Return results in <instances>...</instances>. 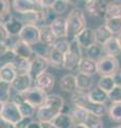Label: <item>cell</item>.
I'll use <instances>...</instances> for the list:
<instances>
[{"label":"cell","instance_id":"1","mask_svg":"<svg viewBox=\"0 0 121 128\" xmlns=\"http://www.w3.org/2000/svg\"><path fill=\"white\" fill-rule=\"evenodd\" d=\"M64 107H65V100L62 96L58 94H49L45 105L36 110L35 115L39 123L52 122L55 116L63 112Z\"/></svg>","mask_w":121,"mask_h":128},{"label":"cell","instance_id":"2","mask_svg":"<svg viewBox=\"0 0 121 128\" xmlns=\"http://www.w3.org/2000/svg\"><path fill=\"white\" fill-rule=\"evenodd\" d=\"M67 34L66 40L68 42L73 41L75 38L86 28V17L82 9H72L66 18Z\"/></svg>","mask_w":121,"mask_h":128},{"label":"cell","instance_id":"3","mask_svg":"<svg viewBox=\"0 0 121 128\" xmlns=\"http://www.w3.org/2000/svg\"><path fill=\"white\" fill-rule=\"evenodd\" d=\"M71 102L75 107L83 108L88 113H91L99 118L103 116L107 111L105 105H98V104L92 102L86 92L76 91L75 93L71 95Z\"/></svg>","mask_w":121,"mask_h":128},{"label":"cell","instance_id":"4","mask_svg":"<svg viewBox=\"0 0 121 128\" xmlns=\"http://www.w3.org/2000/svg\"><path fill=\"white\" fill-rule=\"evenodd\" d=\"M83 58L82 48L79 43L73 40L69 42V50L64 54V68L74 72L78 70L80 61Z\"/></svg>","mask_w":121,"mask_h":128},{"label":"cell","instance_id":"5","mask_svg":"<svg viewBox=\"0 0 121 128\" xmlns=\"http://www.w3.org/2000/svg\"><path fill=\"white\" fill-rule=\"evenodd\" d=\"M97 68L101 77H107V76H114L119 70V61L116 57L112 56H104L97 62Z\"/></svg>","mask_w":121,"mask_h":128},{"label":"cell","instance_id":"6","mask_svg":"<svg viewBox=\"0 0 121 128\" xmlns=\"http://www.w3.org/2000/svg\"><path fill=\"white\" fill-rule=\"evenodd\" d=\"M21 96L26 102H28L29 105H31L32 107L37 110L38 108L43 107L45 105L47 97H48V94L45 93L44 91L39 90L38 88H36L34 86L30 88L28 91H26L25 93H22Z\"/></svg>","mask_w":121,"mask_h":128},{"label":"cell","instance_id":"7","mask_svg":"<svg viewBox=\"0 0 121 128\" xmlns=\"http://www.w3.org/2000/svg\"><path fill=\"white\" fill-rule=\"evenodd\" d=\"M12 9L18 15H23L31 12H42L43 6L39 0H14L11 1Z\"/></svg>","mask_w":121,"mask_h":128},{"label":"cell","instance_id":"8","mask_svg":"<svg viewBox=\"0 0 121 128\" xmlns=\"http://www.w3.org/2000/svg\"><path fill=\"white\" fill-rule=\"evenodd\" d=\"M49 62L46 58L42 56L35 54L32 57V59L29 61V68H28V74L30 75L32 80H34L43 73H46L48 67H49Z\"/></svg>","mask_w":121,"mask_h":128},{"label":"cell","instance_id":"9","mask_svg":"<svg viewBox=\"0 0 121 128\" xmlns=\"http://www.w3.org/2000/svg\"><path fill=\"white\" fill-rule=\"evenodd\" d=\"M0 118L4 123H6L7 125L16 126L22 120V116L20 114L17 106L14 102H9L3 106V110L1 115H0Z\"/></svg>","mask_w":121,"mask_h":128},{"label":"cell","instance_id":"10","mask_svg":"<svg viewBox=\"0 0 121 128\" xmlns=\"http://www.w3.org/2000/svg\"><path fill=\"white\" fill-rule=\"evenodd\" d=\"M18 40L30 46L39 43V27L35 25H25L18 35Z\"/></svg>","mask_w":121,"mask_h":128},{"label":"cell","instance_id":"11","mask_svg":"<svg viewBox=\"0 0 121 128\" xmlns=\"http://www.w3.org/2000/svg\"><path fill=\"white\" fill-rule=\"evenodd\" d=\"M32 83H33V80H32V78L30 77V75L28 73L18 74L17 77L15 78V80L11 83V88L16 93L22 94L26 91L29 90L30 88L33 86Z\"/></svg>","mask_w":121,"mask_h":128},{"label":"cell","instance_id":"12","mask_svg":"<svg viewBox=\"0 0 121 128\" xmlns=\"http://www.w3.org/2000/svg\"><path fill=\"white\" fill-rule=\"evenodd\" d=\"M11 49L15 54L16 57L28 60V61H30L32 59V57L34 56V50H33V48H32V46L28 45V44L23 43L21 41H19V40L15 41L13 44H12Z\"/></svg>","mask_w":121,"mask_h":128},{"label":"cell","instance_id":"13","mask_svg":"<svg viewBox=\"0 0 121 128\" xmlns=\"http://www.w3.org/2000/svg\"><path fill=\"white\" fill-rule=\"evenodd\" d=\"M11 102H14L15 105L17 106L18 110H19V112H20V114H21L22 118H33V115L36 113V109L23 100L21 94L16 93L15 96L13 97V99H12Z\"/></svg>","mask_w":121,"mask_h":128},{"label":"cell","instance_id":"14","mask_svg":"<svg viewBox=\"0 0 121 128\" xmlns=\"http://www.w3.org/2000/svg\"><path fill=\"white\" fill-rule=\"evenodd\" d=\"M2 25L5 28L10 36H18L20 31L22 30L23 26H25V24L20 20L17 16L12 14L4 22H2Z\"/></svg>","mask_w":121,"mask_h":128},{"label":"cell","instance_id":"15","mask_svg":"<svg viewBox=\"0 0 121 128\" xmlns=\"http://www.w3.org/2000/svg\"><path fill=\"white\" fill-rule=\"evenodd\" d=\"M34 81H35V86L38 88L39 90L44 91L45 93L50 92L52 89H53V86L55 84L54 76L52 74H50V73H48V72L39 75Z\"/></svg>","mask_w":121,"mask_h":128},{"label":"cell","instance_id":"16","mask_svg":"<svg viewBox=\"0 0 121 128\" xmlns=\"http://www.w3.org/2000/svg\"><path fill=\"white\" fill-rule=\"evenodd\" d=\"M75 41L79 43V45L81 46V48H84V49H87L90 46L95 45L96 43V36H95V30L91 29V28H85L81 33L75 38Z\"/></svg>","mask_w":121,"mask_h":128},{"label":"cell","instance_id":"17","mask_svg":"<svg viewBox=\"0 0 121 128\" xmlns=\"http://www.w3.org/2000/svg\"><path fill=\"white\" fill-rule=\"evenodd\" d=\"M107 1H99V0H88L85 2V10L90 16H103L107 8Z\"/></svg>","mask_w":121,"mask_h":128},{"label":"cell","instance_id":"18","mask_svg":"<svg viewBox=\"0 0 121 128\" xmlns=\"http://www.w3.org/2000/svg\"><path fill=\"white\" fill-rule=\"evenodd\" d=\"M50 28L53 34L56 36L58 40H64L66 38V34H67V25H66V18L62 17H55L52 22L50 24Z\"/></svg>","mask_w":121,"mask_h":128},{"label":"cell","instance_id":"19","mask_svg":"<svg viewBox=\"0 0 121 128\" xmlns=\"http://www.w3.org/2000/svg\"><path fill=\"white\" fill-rule=\"evenodd\" d=\"M56 42H58V38L53 34L49 25L39 27V43L48 47H52Z\"/></svg>","mask_w":121,"mask_h":128},{"label":"cell","instance_id":"20","mask_svg":"<svg viewBox=\"0 0 121 128\" xmlns=\"http://www.w3.org/2000/svg\"><path fill=\"white\" fill-rule=\"evenodd\" d=\"M60 88L64 92H68V93H72V94L75 93L78 91L75 76L72 74L64 75L60 80Z\"/></svg>","mask_w":121,"mask_h":128},{"label":"cell","instance_id":"21","mask_svg":"<svg viewBox=\"0 0 121 128\" xmlns=\"http://www.w3.org/2000/svg\"><path fill=\"white\" fill-rule=\"evenodd\" d=\"M47 60L49 62V65L55 67V68H63L64 67V54L53 46L49 48Z\"/></svg>","mask_w":121,"mask_h":128},{"label":"cell","instance_id":"22","mask_svg":"<svg viewBox=\"0 0 121 128\" xmlns=\"http://www.w3.org/2000/svg\"><path fill=\"white\" fill-rule=\"evenodd\" d=\"M78 70H79V73L85 74L88 76L95 75L97 72H98V68H97V62L94 61V60L88 59L86 57H83L82 60L80 61Z\"/></svg>","mask_w":121,"mask_h":128},{"label":"cell","instance_id":"23","mask_svg":"<svg viewBox=\"0 0 121 128\" xmlns=\"http://www.w3.org/2000/svg\"><path fill=\"white\" fill-rule=\"evenodd\" d=\"M95 36H96V43L99 45L103 46L110 41L111 38H113V33L107 29V27L105 25H101L95 30Z\"/></svg>","mask_w":121,"mask_h":128},{"label":"cell","instance_id":"24","mask_svg":"<svg viewBox=\"0 0 121 128\" xmlns=\"http://www.w3.org/2000/svg\"><path fill=\"white\" fill-rule=\"evenodd\" d=\"M51 123L55 126V128H72L74 126L70 113H64V112L55 116Z\"/></svg>","mask_w":121,"mask_h":128},{"label":"cell","instance_id":"25","mask_svg":"<svg viewBox=\"0 0 121 128\" xmlns=\"http://www.w3.org/2000/svg\"><path fill=\"white\" fill-rule=\"evenodd\" d=\"M121 17V2L119 1H112L108 2L107 8L104 13V20L113 18H120Z\"/></svg>","mask_w":121,"mask_h":128},{"label":"cell","instance_id":"26","mask_svg":"<svg viewBox=\"0 0 121 128\" xmlns=\"http://www.w3.org/2000/svg\"><path fill=\"white\" fill-rule=\"evenodd\" d=\"M87 94L90 100L95 104H98V105H105V102L108 100V94L99 89L98 86L91 89Z\"/></svg>","mask_w":121,"mask_h":128},{"label":"cell","instance_id":"27","mask_svg":"<svg viewBox=\"0 0 121 128\" xmlns=\"http://www.w3.org/2000/svg\"><path fill=\"white\" fill-rule=\"evenodd\" d=\"M17 70H15L13 64H9L0 68V80L6 83H11L14 81L15 78L17 77Z\"/></svg>","mask_w":121,"mask_h":128},{"label":"cell","instance_id":"28","mask_svg":"<svg viewBox=\"0 0 121 128\" xmlns=\"http://www.w3.org/2000/svg\"><path fill=\"white\" fill-rule=\"evenodd\" d=\"M76 79V86H78V91L85 92L87 90H90L92 86V77L82 73H78L75 76Z\"/></svg>","mask_w":121,"mask_h":128},{"label":"cell","instance_id":"29","mask_svg":"<svg viewBox=\"0 0 121 128\" xmlns=\"http://www.w3.org/2000/svg\"><path fill=\"white\" fill-rule=\"evenodd\" d=\"M87 115H88V112L85 109L80 107H75V106L70 112V116L72 118V121H73L74 125H76V124H84V122L87 118Z\"/></svg>","mask_w":121,"mask_h":128},{"label":"cell","instance_id":"30","mask_svg":"<svg viewBox=\"0 0 121 128\" xmlns=\"http://www.w3.org/2000/svg\"><path fill=\"white\" fill-rule=\"evenodd\" d=\"M103 51H104V54L105 56H112V57H116L118 54L121 49L119 47V44L117 42L116 38H113L108 41L105 45H103Z\"/></svg>","mask_w":121,"mask_h":128},{"label":"cell","instance_id":"31","mask_svg":"<svg viewBox=\"0 0 121 128\" xmlns=\"http://www.w3.org/2000/svg\"><path fill=\"white\" fill-rule=\"evenodd\" d=\"M86 58L94 60V61L98 62L101 58L104 57V51H103V47L99 45V44H95V45L90 46L89 48L86 49Z\"/></svg>","mask_w":121,"mask_h":128},{"label":"cell","instance_id":"32","mask_svg":"<svg viewBox=\"0 0 121 128\" xmlns=\"http://www.w3.org/2000/svg\"><path fill=\"white\" fill-rule=\"evenodd\" d=\"M116 86V82L114 80L113 76H107V77H101L100 80L98 81V88L104 91L105 93H110L114 90V88Z\"/></svg>","mask_w":121,"mask_h":128},{"label":"cell","instance_id":"33","mask_svg":"<svg viewBox=\"0 0 121 128\" xmlns=\"http://www.w3.org/2000/svg\"><path fill=\"white\" fill-rule=\"evenodd\" d=\"M12 3L7 0H0V24L4 22L12 15Z\"/></svg>","mask_w":121,"mask_h":128},{"label":"cell","instance_id":"34","mask_svg":"<svg viewBox=\"0 0 121 128\" xmlns=\"http://www.w3.org/2000/svg\"><path fill=\"white\" fill-rule=\"evenodd\" d=\"M11 91L12 88L10 83L3 82L0 80V102L6 104L11 102Z\"/></svg>","mask_w":121,"mask_h":128},{"label":"cell","instance_id":"35","mask_svg":"<svg viewBox=\"0 0 121 128\" xmlns=\"http://www.w3.org/2000/svg\"><path fill=\"white\" fill-rule=\"evenodd\" d=\"M104 25H105L107 27V29L112 32L113 35L114 34L118 35L121 33V17L105 20V24H104Z\"/></svg>","mask_w":121,"mask_h":128},{"label":"cell","instance_id":"36","mask_svg":"<svg viewBox=\"0 0 121 128\" xmlns=\"http://www.w3.org/2000/svg\"><path fill=\"white\" fill-rule=\"evenodd\" d=\"M108 115L112 121L121 122V102L112 104L108 110Z\"/></svg>","mask_w":121,"mask_h":128},{"label":"cell","instance_id":"37","mask_svg":"<svg viewBox=\"0 0 121 128\" xmlns=\"http://www.w3.org/2000/svg\"><path fill=\"white\" fill-rule=\"evenodd\" d=\"M68 4H69V1L67 0H54L51 10L55 15H62L68 10Z\"/></svg>","mask_w":121,"mask_h":128},{"label":"cell","instance_id":"38","mask_svg":"<svg viewBox=\"0 0 121 128\" xmlns=\"http://www.w3.org/2000/svg\"><path fill=\"white\" fill-rule=\"evenodd\" d=\"M84 125L86 126V128H103V123L101 118L91 113H88L86 121L84 122Z\"/></svg>","mask_w":121,"mask_h":128},{"label":"cell","instance_id":"39","mask_svg":"<svg viewBox=\"0 0 121 128\" xmlns=\"http://www.w3.org/2000/svg\"><path fill=\"white\" fill-rule=\"evenodd\" d=\"M15 58H16V56L12 51V49H9L5 54L0 56V68L5 65H9V64H13Z\"/></svg>","mask_w":121,"mask_h":128},{"label":"cell","instance_id":"40","mask_svg":"<svg viewBox=\"0 0 121 128\" xmlns=\"http://www.w3.org/2000/svg\"><path fill=\"white\" fill-rule=\"evenodd\" d=\"M108 100H111L112 104L121 102V86H116L114 90L108 93Z\"/></svg>","mask_w":121,"mask_h":128},{"label":"cell","instance_id":"41","mask_svg":"<svg viewBox=\"0 0 121 128\" xmlns=\"http://www.w3.org/2000/svg\"><path fill=\"white\" fill-rule=\"evenodd\" d=\"M54 48H56L59 51H60L63 54H65L68 50H69V42L67 41L66 38L64 40H58L54 45H53Z\"/></svg>","mask_w":121,"mask_h":128},{"label":"cell","instance_id":"42","mask_svg":"<svg viewBox=\"0 0 121 128\" xmlns=\"http://www.w3.org/2000/svg\"><path fill=\"white\" fill-rule=\"evenodd\" d=\"M10 38H11V36L9 35V33H7V31L5 30V28L3 27L2 24H0V44H7V45H9Z\"/></svg>","mask_w":121,"mask_h":128},{"label":"cell","instance_id":"43","mask_svg":"<svg viewBox=\"0 0 121 128\" xmlns=\"http://www.w3.org/2000/svg\"><path fill=\"white\" fill-rule=\"evenodd\" d=\"M33 121L32 118H22V120L20 121L17 125H16V127L17 128H27V126L29 125V124Z\"/></svg>","mask_w":121,"mask_h":128},{"label":"cell","instance_id":"44","mask_svg":"<svg viewBox=\"0 0 121 128\" xmlns=\"http://www.w3.org/2000/svg\"><path fill=\"white\" fill-rule=\"evenodd\" d=\"M9 49H11V47L7 45V44H0V56L5 54Z\"/></svg>","mask_w":121,"mask_h":128},{"label":"cell","instance_id":"45","mask_svg":"<svg viewBox=\"0 0 121 128\" xmlns=\"http://www.w3.org/2000/svg\"><path fill=\"white\" fill-rule=\"evenodd\" d=\"M27 128H42V125H40L39 122H36V121H32L29 125L27 126Z\"/></svg>","mask_w":121,"mask_h":128},{"label":"cell","instance_id":"46","mask_svg":"<svg viewBox=\"0 0 121 128\" xmlns=\"http://www.w3.org/2000/svg\"><path fill=\"white\" fill-rule=\"evenodd\" d=\"M113 77H114L116 86H121V75L119 73H117V74H115L114 76H113Z\"/></svg>","mask_w":121,"mask_h":128},{"label":"cell","instance_id":"47","mask_svg":"<svg viewBox=\"0 0 121 128\" xmlns=\"http://www.w3.org/2000/svg\"><path fill=\"white\" fill-rule=\"evenodd\" d=\"M42 128H55V126L51 122H46V123H40Z\"/></svg>","mask_w":121,"mask_h":128},{"label":"cell","instance_id":"48","mask_svg":"<svg viewBox=\"0 0 121 128\" xmlns=\"http://www.w3.org/2000/svg\"><path fill=\"white\" fill-rule=\"evenodd\" d=\"M7 126H9V125H7L6 123H4L1 118H0V128H7Z\"/></svg>","mask_w":121,"mask_h":128},{"label":"cell","instance_id":"49","mask_svg":"<svg viewBox=\"0 0 121 128\" xmlns=\"http://www.w3.org/2000/svg\"><path fill=\"white\" fill-rule=\"evenodd\" d=\"M116 40H117V42H118L119 47H120V49H121V33L117 35V36H116Z\"/></svg>","mask_w":121,"mask_h":128},{"label":"cell","instance_id":"50","mask_svg":"<svg viewBox=\"0 0 121 128\" xmlns=\"http://www.w3.org/2000/svg\"><path fill=\"white\" fill-rule=\"evenodd\" d=\"M72 128H86V126L84 125V124H76V125H74Z\"/></svg>","mask_w":121,"mask_h":128},{"label":"cell","instance_id":"51","mask_svg":"<svg viewBox=\"0 0 121 128\" xmlns=\"http://www.w3.org/2000/svg\"><path fill=\"white\" fill-rule=\"evenodd\" d=\"M3 106H4V104L0 102V115H1V113H2V110H3Z\"/></svg>","mask_w":121,"mask_h":128},{"label":"cell","instance_id":"52","mask_svg":"<svg viewBox=\"0 0 121 128\" xmlns=\"http://www.w3.org/2000/svg\"><path fill=\"white\" fill-rule=\"evenodd\" d=\"M7 128H17V127H16V126H12V125H9V126H7Z\"/></svg>","mask_w":121,"mask_h":128},{"label":"cell","instance_id":"53","mask_svg":"<svg viewBox=\"0 0 121 128\" xmlns=\"http://www.w3.org/2000/svg\"><path fill=\"white\" fill-rule=\"evenodd\" d=\"M114 128H121V125L120 126H117V127H114Z\"/></svg>","mask_w":121,"mask_h":128},{"label":"cell","instance_id":"54","mask_svg":"<svg viewBox=\"0 0 121 128\" xmlns=\"http://www.w3.org/2000/svg\"><path fill=\"white\" fill-rule=\"evenodd\" d=\"M119 74H120V75H121V68H120V73H119Z\"/></svg>","mask_w":121,"mask_h":128}]
</instances>
